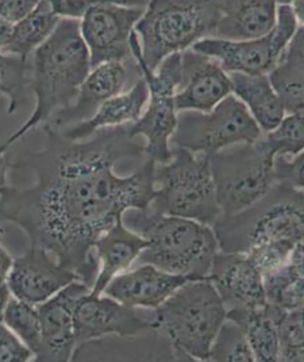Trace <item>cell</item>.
<instances>
[{"label":"cell","instance_id":"1","mask_svg":"<svg viewBox=\"0 0 304 362\" xmlns=\"http://www.w3.org/2000/svg\"><path fill=\"white\" fill-rule=\"evenodd\" d=\"M130 125L73 141L47 122L44 148L9 158L11 169L33 170L37 183L0 187V222L18 226L31 245L47 249L90 290L100 270L96 241L128 209L148 210L154 198L156 163L151 158L131 175L115 173L119 161L145 156Z\"/></svg>","mask_w":304,"mask_h":362},{"label":"cell","instance_id":"2","mask_svg":"<svg viewBox=\"0 0 304 362\" xmlns=\"http://www.w3.org/2000/svg\"><path fill=\"white\" fill-rule=\"evenodd\" d=\"M33 54L29 86L35 96L34 111L25 124L3 142L6 151L69 106L92 70L79 19L60 18L53 33Z\"/></svg>","mask_w":304,"mask_h":362},{"label":"cell","instance_id":"3","mask_svg":"<svg viewBox=\"0 0 304 362\" xmlns=\"http://www.w3.org/2000/svg\"><path fill=\"white\" fill-rule=\"evenodd\" d=\"M122 222L146 239L148 245L134 262L193 280L209 278L213 261L219 252L212 226L148 210L128 209Z\"/></svg>","mask_w":304,"mask_h":362},{"label":"cell","instance_id":"4","mask_svg":"<svg viewBox=\"0 0 304 362\" xmlns=\"http://www.w3.org/2000/svg\"><path fill=\"white\" fill-rule=\"evenodd\" d=\"M219 250L247 254L268 242L304 243V190L276 182L261 199L212 226Z\"/></svg>","mask_w":304,"mask_h":362},{"label":"cell","instance_id":"5","mask_svg":"<svg viewBox=\"0 0 304 362\" xmlns=\"http://www.w3.org/2000/svg\"><path fill=\"white\" fill-rule=\"evenodd\" d=\"M228 310L209 278L189 281L158 308L154 321L173 347L176 361H209Z\"/></svg>","mask_w":304,"mask_h":362},{"label":"cell","instance_id":"6","mask_svg":"<svg viewBox=\"0 0 304 362\" xmlns=\"http://www.w3.org/2000/svg\"><path fill=\"white\" fill-rule=\"evenodd\" d=\"M220 0H150L135 27L142 57L151 70L171 54L213 37Z\"/></svg>","mask_w":304,"mask_h":362},{"label":"cell","instance_id":"7","mask_svg":"<svg viewBox=\"0 0 304 362\" xmlns=\"http://www.w3.org/2000/svg\"><path fill=\"white\" fill-rule=\"evenodd\" d=\"M171 148L170 160L155 168L154 198L148 209L212 226L221 211L209 156L181 148Z\"/></svg>","mask_w":304,"mask_h":362},{"label":"cell","instance_id":"8","mask_svg":"<svg viewBox=\"0 0 304 362\" xmlns=\"http://www.w3.org/2000/svg\"><path fill=\"white\" fill-rule=\"evenodd\" d=\"M131 49L141 76L146 83L148 100L140 119L130 125V134L134 138H145V156L156 164L166 163L173 157L170 141L179 113L175 97L181 81L180 53L171 54L153 71L145 63L135 31L131 37Z\"/></svg>","mask_w":304,"mask_h":362},{"label":"cell","instance_id":"9","mask_svg":"<svg viewBox=\"0 0 304 362\" xmlns=\"http://www.w3.org/2000/svg\"><path fill=\"white\" fill-rule=\"evenodd\" d=\"M274 158L263 136L209 156L220 216L238 214L269 192L276 183Z\"/></svg>","mask_w":304,"mask_h":362},{"label":"cell","instance_id":"10","mask_svg":"<svg viewBox=\"0 0 304 362\" xmlns=\"http://www.w3.org/2000/svg\"><path fill=\"white\" fill-rule=\"evenodd\" d=\"M263 134L247 106L231 93L210 112H179L170 145L211 156L234 145L253 144Z\"/></svg>","mask_w":304,"mask_h":362},{"label":"cell","instance_id":"11","mask_svg":"<svg viewBox=\"0 0 304 362\" xmlns=\"http://www.w3.org/2000/svg\"><path fill=\"white\" fill-rule=\"evenodd\" d=\"M298 25L292 6L278 4L276 25L267 35L248 40L206 37L192 48L214 58L228 73L269 74L279 64Z\"/></svg>","mask_w":304,"mask_h":362},{"label":"cell","instance_id":"12","mask_svg":"<svg viewBox=\"0 0 304 362\" xmlns=\"http://www.w3.org/2000/svg\"><path fill=\"white\" fill-rule=\"evenodd\" d=\"M145 6L103 3L80 19V31L88 48L92 68L111 61L134 59L131 37Z\"/></svg>","mask_w":304,"mask_h":362},{"label":"cell","instance_id":"13","mask_svg":"<svg viewBox=\"0 0 304 362\" xmlns=\"http://www.w3.org/2000/svg\"><path fill=\"white\" fill-rule=\"evenodd\" d=\"M74 322L76 351L95 339L109 336L129 337L158 329L154 315L148 318L136 311V308L122 305L109 296H96L90 291L77 300Z\"/></svg>","mask_w":304,"mask_h":362},{"label":"cell","instance_id":"14","mask_svg":"<svg viewBox=\"0 0 304 362\" xmlns=\"http://www.w3.org/2000/svg\"><path fill=\"white\" fill-rule=\"evenodd\" d=\"M135 60L111 61L92 68L80 86L74 102L60 110L49 122L54 128L64 130L90 119L103 103L131 88L141 78Z\"/></svg>","mask_w":304,"mask_h":362},{"label":"cell","instance_id":"15","mask_svg":"<svg viewBox=\"0 0 304 362\" xmlns=\"http://www.w3.org/2000/svg\"><path fill=\"white\" fill-rule=\"evenodd\" d=\"M80 281L68 284L37 305L41 322V344L34 361H72L76 349L74 312L77 300L90 292Z\"/></svg>","mask_w":304,"mask_h":362},{"label":"cell","instance_id":"16","mask_svg":"<svg viewBox=\"0 0 304 362\" xmlns=\"http://www.w3.org/2000/svg\"><path fill=\"white\" fill-rule=\"evenodd\" d=\"M180 56L181 81L175 97L177 112H210L231 95V77L214 58L192 48Z\"/></svg>","mask_w":304,"mask_h":362},{"label":"cell","instance_id":"17","mask_svg":"<svg viewBox=\"0 0 304 362\" xmlns=\"http://www.w3.org/2000/svg\"><path fill=\"white\" fill-rule=\"evenodd\" d=\"M74 281L78 276L61 266L49 251L30 245L14 260L6 286L16 298L37 306Z\"/></svg>","mask_w":304,"mask_h":362},{"label":"cell","instance_id":"18","mask_svg":"<svg viewBox=\"0 0 304 362\" xmlns=\"http://www.w3.org/2000/svg\"><path fill=\"white\" fill-rule=\"evenodd\" d=\"M209 279L228 312L257 309L267 305L264 276L247 254L219 250Z\"/></svg>","mask_w":304,"mask_h":362},{"label":"cell","instance_id":"19","mask_svg":"<svg viewBox=\"0 0 304 362\" xmlns=\"http://www.w3.org/2000/svg\"><path fill=\"white\" fill-rule=\"evenodd\" d=\"M190 277L167 273L151 264L113 278L103 293L131 308L157 309Z\"/></svg>","mask_w":304,"mask_h":362},{"label":"cell","instance_id":"20","mask_svg":"<svg viewBox=\"0 0 304 362\" xmlns=\"http://www.w3.org/2000/svg\"><path fill=\"white\" fill-rule=\"evenodd\" d=\"M277 5L276 0H220L213 37L248 40L267 35L276 25Z\"/></svg>","mask_w":304,"mask_h":362},{"label":"cell","instance_id":"21","mask_svg":"<svg viewBox=\"0 0 304 362\" xmlns=\"http://www.w3.org/2000/svg\"><path fill=\"white\" fill-rule=\"evenodd\" d=\"M148 100V87L141 77L131 88L103 103L92 117L61 131L70 140L83 141L103 129L134 124L146 108Z\"/></svg>","mask_w":304,"mask_h":362},{"label":"cell","instance_id":"22","mask_svg":"<svg viewBox=\"0 0 304 362\" xmlns=\"http://www.w3.org/2000/svg\"><path fill=\"white\" fill-rule=\"evenodd\" d=\"M147 245L146 239L129 229L122 219L116 222L95 245L100 270L90 293L102 294L113 278L132 266Z\"/></svg>","mask_w":304,"mask_h":362},{"label":"cell","instance_id":"23","mask_svg":"<svg viewBox=\"0 0 304 362\" xmlns=\"http://www.w3.org/2000/svg\"><path fill=\"white\" fill-rule=\"evenodd\" d=\"M286 312L267 303L261 308L228 311L226 319L244 331L255 361H279V322Z\"/></svg>","mask_w":304,"mask_h":362},{"label":"cell","instance_id":"24","mask_svg":"<svg viewBox=\"0 0 304 362\" xmlns=\"http://www.w3.org/2000/svg\"><path fill=\"white\" fill-rule=\"evenodd\" d=\"M228 74L233 95L247 106L264 134L274 130L286 113L269 74Z\"/></svg>","mask_w":304,"mask_h":362},{"label":"cell","instance_id":"25","mask_svg":"<svg viewBox=\"0 0 304 362\" xmlns=\"http://www.w3.org/2000/svg\"><path fill=\"white\" fill-rule=\"evenodd\" d=\"M267 303L291 311L304 305V243L294 247L283 267L264 277Z\"/></svg>","mask_w":304,"mask_h":362},{"label":"cell","instance_id":"26","mask_svg":"<svg viewBox=\"0 0 304 362\" xmlns=\"http://www.w3.org/2000/svg\"><path fill=\"white\" fill-rule=\"evenodd\" d=\"M60 18L47 0H40L34 11L14 24L11 43L4 53L28 60L29 54L53 33Z\"/></svg>","mask_w":304,"mask_h":362},{"label":"cell","instance_id":"27","mask_svg":"<svg viewBox=\"0 0 304 362\" xmlns=\"http://www.w3.org/2000/svg\"><path fill=\"white\" fill-rule=\"evenodd\" d=\"M0 320L35 356L41 344V322L37 306L11 296Z\"/></svg>","mask_w":304,"mask_h":362},{"label":"cell","instance_id":"28","mask_svg":"<svg viewBox=\"0 0 304 362\" xmlns=\"http://www.w3.org/2000/svg\"><path fill=\"white\" fill-rule=\"evenodd\" d=\"M286 115L304 116V72L280 63L269 74Z\"/></svg>","mask_w":304,"mask_h":362},{"label":"cell","instance_id":"29","mask_svg":"<svg viewBox=\"0 0 304 362\" xmlns=\"http://www.w3.org/2000/svg\"><path fill=\"white\" fill-rule=\"evenodd\" d=\"M209 361H255L247 336L238 323L226 320L213 342Z\"/></svg>","mask_w":304,"mask_h":362},{"label":"cell","instance_id":"30","mask_svg":"<svg viewBox=\"0 0 304 362\" xmlns=\"http://www.w3.org/2000/svg\"><path fill=\"white\" fill-rule=\"evenodd\" d=\"M274 156L293 157L304 151V116L286 115L274 130L263 134Z\"/></svg>","mask_w":304,"mask_h":362},{"label":"cell","instance_id":"31","mask_svg":"<svg viewBox=\"0 0 304 362\" xmlns=\"http://www.w3.org/2000/svg\"><path fill=\"white\" fill-rule=\"evenodd\" d=\"M28 86V60L0 52V95L8 99V115L17 112Z\"/></svg>","mask_w":304,"mask_h":362},{"label":"cell","instance_id":"32","mask_svg":"<svg viewBox=\"0 0 304 362\" xmlns=\"http://www.w3.org/2000/svg\"><path fill=\"white\" fill-rule=\"evenodd\" d=\"M296 247L288 242H268L252 248L247 255L265 277L286 264Z\"/></svg>","mask_w":304,"mask_h":362},{"label":"cell","instance_id":"33","mask_svg":"<svg viewBox=\"0 0 304 362\" xmlns=\"http://www.w3.org/2000/svg\"><path fill=\"white\" fill-rule=\"evenodd\" d=\"M58 17L80 19L90 8L103 3L146 6L150 0H47Z\"/></svg>","mask_w":304,"mask_h":362},{"label":"cell","instance_id":"34","mask_svg":"<svg viewBox=\"0 0 304 362\" xmlns=\"http://www.w3.org/2000/svg\"><path fill=\"white\" fill-rule=\"evenodd\" d=\"M274 173L276 182L304 190V151L296 156H276Z\"/></svg>","mask_w":304,"mask_h":362},{"label":"cell","instance_id":"35","mask_svg":"<svg viewBox=\"0 0 304 362\" xmlns=\"http://www.w3.org/2000/svg\"><path fill=\"white\" fill-rule=\"evenodd\" d=\"M35 355L0 320V362L34 361Z\"/></svg>","mask_w":304,"mask_h":362},{"label":"cell","instance_id":"36","mask_svg":"<svg viewBox=\"0 0 304 362\" xmlns=\"http://www.w3.org/2000/svg\"><path fill=\"white\" fill-rule=\"evenodd\" d=\"M279 334L282 347L304 344V305L284 313L279 322Z\"/></svg>","mask_w":304,"mask_h":362},{"label":"cell","instance_id":"37","mask_svg":"<svg viewBox=\"0 0 304 362\" xmlns=\"http://www.w3.org/2000/svg\"><path fill=\"white\" fill-rule=\"evenodd\" d=\"M40 0H0V17L16 24L35 11Z\"/></svg>","mask_w":304,"mask_h":362},{"label":"cell","instance_id":"38","mask_svg":"<svg viewBox=\"0 0 304 362\" xmlns=\"http://www.w3.org/2000/svg\"><path fill=\"white\" fill-rule=\"evenodd\" d=\"M280 63L288 64L304 72V25H298L294 32Z\"/></svg>","mask_w":304,"mask_h":362},{"label":"cell","instance_id":"39","mask_svg":"<svg viewBox=\"0 0 304 362\" xmlns=\"http://www.w3.org/2000/svg\"><path fill=\"white\" fill-rule=\"evenodd\" d=\"M279 361L304 362V344L283 346L281 348Z\"/></svg>","mask_w":304,"mask_h":362},{"label":"cell","instance_id":"40","mask_svg":"<svg viewBox=\"0 0 304 362\" xmlns=\"http://www.w3.org/2000/svg\"><path fill=\"white\" fill-rule=\"evenodd\" d=\"M13 263H14V259L11 255L0 245V284H6Z\"/></svg>","mask_w":304,"mask_h":362},{"label":"cell","instance_id":"41","mask_svg":"<svg viewBox=\"0 0 304 362\" xmlns=\"http://www.w3.org/2000/svg\"><path fill=\"white\" fill-rule=\"evenodd\" d=\"M14 24L0 17V52L4 53L6 47L11 43Z\"/></svg>","mask_w":304,"mask_h":362},{"label":"cell","instance_id":"42","mask_svg":"<svg viewBox=\"0 0 304 362\" xmlns=\"http://www.w3.org/2000/svg\"><path fill=\"white\" fill-rule=\"evenodd\" d=\"M11 170V163L8 157V151L0 144V187L8 185V171Z\"/></svg>","mask_w":304,"mask_h":362},{"label":"cell","instance_id":"43","mask_svg":"<svg viewBox=\"0 0 304 362\" xmlns=\"http://www.w3.org/2000/svg\"><path fill=\"white\" fill-rule=\"evenodd\" d=\"M290 5L298 25H304V0H292Z\"/></svg>","mask_w":304,"mask_h":362},{"label":"cell","instance_id":"44","mask_svg":"<svg viewBox=\"0 0 304 362\" xmlns=\"http://www.w3.org/2000/svg\"><path fill=\"white\" fill-rule=\"evenodd\" d=\"M9 298H11V291L8 286L6 284H0V317H1Z\"/></svg>","mask_w":304,"mask_h":362},{"label":"cell","instance_id":"45","mask_svg":"<svg viewBox=\"0 0 304 362\" xmlns=\"http://www.w3.org/2000/svg\"><path fill=\"white\" fill-rule=\"evenodd\" d=\"M278 4H290L292 0H276Z\"/></svg>","mask_w":304,"mask_h":362},{"label":"cell","instance_id":"46","mask_svg":"<svg viewBox=\"0 0 304 362\" xmlns=\"http://www.w3.org/2000/svg\"><path fill=\"white\" fill-rule=\"evenodd\" d=\"M6 232V229L0 226V235H4Z\"/></svg>","mask_w":304,"mask_h":362}]
</instances>
